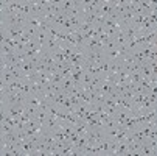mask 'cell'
<instances>
[{"label": "cell", "instance_id": "obj_4", "mask_svg": "<svg viewBox=\"0 0 157 156\" xmlns=\"http://www.w3.org/2000/svg\"><path fill=\"white\" fill-rule=\"evenodd\" d=\"M0 78H2V84H10L11 81L16 80L11 72H2V77H0Z\"/></svg>", "mask_w": 157, "mask_h": 156}, {"label": "cell", "instance_id": "obj_3", "mask_svg": "<svg viewBox=\"0 0 157 156\" xmlns=\"http://www.w3.org/2000/svg\"><path fill=\"white\" fill-rule=\"evenodd\" d=\"M73 8V0H61V10L62 14H69V11Z\"/></svg>", "mask_w": 157, "mask_h": 156}, {"label": "cell", "instance_id": "obj_1", "mask_svg": "<svg viewBox=\"0 0 157 156\" xmlns=\"http://www.w3.org/2000/svg\"><path fill=\"white\" fill-rule=\"evenodd\" d=\"M33 39L37 42V46L44 47V46H45V42H47V39H48V33H45V31H39V30H37V33H36V36H34Z\"/></svg>", "mask_w": 157, "mask_h": 156}, {"label": "cell", "instance_id": "obj_2", "mask_svg": "<svg viewBox=\"0 0 157 156\" xmlns=\"http://www.w3.org/2000/svg\"><path fill=\"white\" fill-rule=\"evenodd\" d=\"M73 81H72V78H64L62 80V83H61V89H62V92H65L67 95L70 94V91L73 89Z\"/></svg>", "mask_w": 157, "mask_h": 156}, {"label": "cell", "instance_id": "obj_5", "mask_svg": "<svg viewBox=\"0 0 157 156\" xmlns=\"http://www.w3.org/2000/svg\"><path fill=\"white\" fill-rule=\"evenodd\" d=\"M62 75L61 72H55V74H50V83H55V84H61L62 83Z\"/></svg>", "mask_w": 157, "mask_h": 156}]
</instances>
